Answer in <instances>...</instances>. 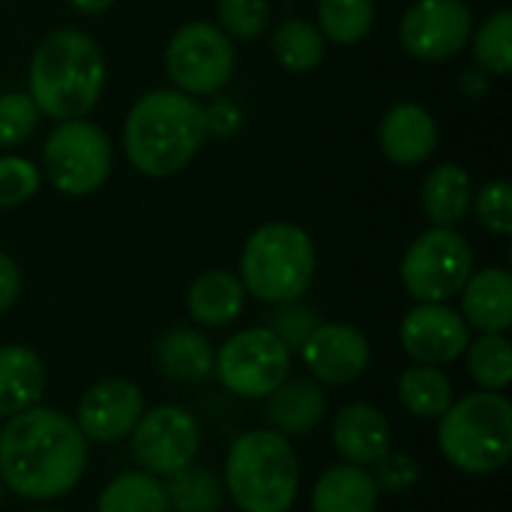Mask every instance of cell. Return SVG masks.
Instances as JSON below:
<instances>
[{
  "label": "cell",
  "mask_w": 512,
  "mask_h": 512,
  "mask_svg": "<svg viewBox=\"0 0 512 512\" xmlns=\"http://www.w3.org/2000/svg\"><path fill=\"white\" fill-rule=\"evenodd\" d=\"M87 468V438L72 417L33 405L0 429V480L24 501L69 495Z\"/></svg>",
  "instance_id": "cell-1"
},
{
  "label": "cell",
  "mask_w": 512,
  "mask_h": 512,
  "mask_svg": "<svg viewBox=\"0 0 512 512\" xmlns=\"http://www.w3.org/2000/svg\"><path fill=\"white\" fill-rule=\"evenodd\" d=\"M207 135L201 105L180 90L144 93L123 123V147L132 168L144 177L183 171Z\"/></svg>",
  "instance_id": "cell-2"
},
{
  "label": "cell",
  "mask_w": 512,
  "mask_h": 512,
  "mask_svg": "<svg viewBox=\"0 0 512 512\" xmlns=\"http://www.w3.org/2000/svg\"><path fill=\"white\" fill-rule=\"evenodd\" d=\"M27 87L39 114L75 120L105 90V57L87 33L69 27L54 30L33 51Z\"/></svg>",
  "instance_id": "cell-3"
},
{
  "label": "cell",
  "mask_w": 512,
  "mask_h": 512,
  "mask_svg": "<svg viewBox=\"0 0 512 512\" xmlns=\"http://www.w3.org/2000/svg\"><path fill=\"white\" fill-rule=\"evenodd\" d=\"M225 489L240 512H288L300 489L294 444L276 429L240 435L225 459Z\"/></svg>",
  "instance_id": "cell-4"
},
{
  "label": "cell",
  "mask_w": 512,
  "mask_h": 512,
  "mask_svg": "<svg viewBox=\"0 0 512 512\" xmlns=\"http://www.w3.org/2000/svg\"><path fill=\"white\" fill-rule=\"evenodd\" d=\"M438 420V447L453 468L483 477L510 462L512 402L504 393L477 390L453 399Z\"/></svg>",
  "instance_id": "cell-5"
},
{
  "label": "cell",
  "mask_w": 512,
  "mask_h": 512,
  "mask_svg": "<svg viewBox=\"0 0 512 512\" xmlns=\"http://www.w3.org/2000/svg\"><path fill=\"white\" fill-rule=\"evenodd\" d=\"M315 246L309 234L291 222L261 225L243 246L240 282L261 303H294L315 279Z\"/></svg>",
  "instance_id": "cell-6"
},
{
  "label": "cell",
  "mask_w": 512,
  "mask_h": 512,
  "mask_svg": "<svg viewBox=\"0 0 512 512\" xmlns=\"http://www.w3.org/2000/svg\"><path fill=\"white\" fill-rule=\"evenodd\" d=\"M291 351L270 327H249L234 333L213 357L219 384L243 399H267L288 381Z\"/></svg>",
  "instance_id": "cell-7"
},
{
  "label": "cell",
  "mask_w": 512,
  "mask_h": 512,
  "mask_svg": "<svg viewBox=\"0 0 512 512\" xmlns=\"http://www.w3.org/2000/svg\"><path fill=\"white\" fill-rule=\"evenodd\" d=\"M474 273V252L453 228L423 231L402 258L405 291L420 303H444L456 297Z\"/></svg>",
  "instance_id": "cell-8"
},
{
  "label": "cell",
  "mask_w": 512,
  "mask_h": 512,
  "mask_svg": "<svg viewBox=\"0 0 512 512\" xmlns=\"http://www.w3.org/2000/svg\"><path fill=\"white\" fill-rule=\"evenodd\" d=\"M42 162L63 195H90L111 174V141L90 120H63L45 138Z\"/></svg>",
  "instance_id": "cell-9"
},
{
  "label": "cell",
  "mask_w": 512,
  "mask_h": 512,
  "mask_svg": "<svg viewBox=\"0 0 512 512\" xmlns=\"http://www.w3.org/2000/svg\"><path fill=\"white\" fill-rule=\"evenodd\" d=\"M165 69L180 93H219L234 75V45L219 24L189 21L171 36L165 48Z\"/></svg>",
  "instance_id": "cell-10"
},
{
  "label": "cell",
  "mask_w": 512,
  "mask_h": 512,
  "mask_svg": "<svg viewBox=\"0 0 512 512\" xmlns=\"http://www.w3.org/2000/svg\"><path fill=\"white\" fill-rule=\"evenodd\" d=\"M129 444L141 471L153 477H171L198 459L201 429L186 408L159 405L141 414V420L129 435Z\"/></svg>",
  "instance_id": "cell-11"
},
{
  "label": "cell",
  "mask_w": 512,
  "mask_h": 512,
  "mask_svg": "<svg viewBox=\"0 0 512 512\" xmlns=\"http://www.w3.org/2000/svg\"><path fill=\"white\" fill-rule=\"evenodd\" d=\"M471 27L474 18L465 0H417L402 15L399 36L411 57L441 63L468 45Z\"/></svg>",
  "instance_id": "cell-12"
},
{
  "label": "cell",
  "mask_w": 512,
  "mask_h": 512,
  "mask_svg": "<svg viewBox=\"0 0 512 512\" xmlns=\"http://www.w3.org/2000/svg\"><path fill=\"white\" fill-rule=\"evenodd\" d=\"M402 348L414 363L447 366L456 363L471 345V327L462 312L447 303H420L402 318Z\"/></svg>",
  "instance_id": "cell-13"
},
{
  "label": "cell",
  "mask_w": 512,
  "mask_h": 512,
  "mask_svg": "<svg viewBox=\"0 0 512 512\" xmlns=\"http://www.w3.org/2000/svg\"><path fill=\"white\" fill-rule=\"evenodd\" d=\"M144 414V396L132 381L123 378H105L93 384L75 414V426L87 441L96 444H117L132 435L135 423Z\"/></svg>",
  "instance_id": "cell-14"
},
{
  "label": "cell",
  "mask_w": 512,
  "mask_h": 512,
  "mask_svg": "<svg viewBox=\"0 0 512 512\" xmlns=\"http://www.w3.org/2000/svg\"><path fill=\"white\" fill-rule=\"evenodd\" d=\"M300 357L306 369L315 375V381L339 387L357 381L369 369L372 348L357 327L330 321V324H318L309 333V339L300 348Z\"/></svg>",
  "instance_id": "cell-15"
},
{
  "label": "cell",
  "mask_w": 512,
  "mask_h": 512,
  "mask_svg": "<svg viewBox=\"0 0 512 512\" xmlns=\"http://www.w3.org/2000/svg\"><path fill=\"white\" fill-rule=\"evenodd\" d=\"M336 453L360 468H369L381 462L393 447V429L390 420L369 402H351L345 405L330 429Z\"/></svg>",
  "instance_id": "cell-16"
},
{
  "label": "cell",
  "mask_w": 512,
  "mask_h": 512,
  "mask_svg": "<svg viewBox=\"0 0 512 512\" xmlns=\"http://www.w3.org/2000/svg\"><path fill=\"white\" fill-rule=\"evenodd\" d=\"M438 147V126L417 102L393 105L381 120V150L396 165H420Z\"/></svg>",
  "instance_id": "cell-17"
},
{
  "label": "cell",
  "mask_w": 512,
  "mask_h": 512,
  "mask_svg": "<svg viewBox=\"0 0 512 512\" xmlns=\"http://www.w3.org/2000/svg\"><path fill=\"white\" fill-rule=\"evenodd\" d=\"M462 294V318L480 333H507L512 324V276L501 267L471 273Z\"/></svg>",
  "instance_id": "cell-18"
},
{
  "label": "cell",
  "mask_w": 512,
  "mask_h": 512,
  "mask_svg": "<svg viewBox=\"0 0 512 512\" xmlns=\"http://www.w3.org/2000/svg\"><path fill=\"white\" fill-rule=\"evenodd\" d=\"M378 483L369 468L342 462L327 468L312 489V512H375Z\"/></svg>",
  "instance_id": "cell-19"
},
{
  "label": "cell",
  "mask_w": 512,
  "mask_h": 512,
  "mask_svg": "<svg viewBox=\"0 0 512 512\" xmlns=\"http://www.w3.org/2000/svg\"><path fill=\"white\" fill-rule=\"evenodd\" d=\"M45 390V366L33 348H0V417H15L39 405Z\"/></svg>",
  "instance_id": "cell-20"
},
{
  "label": "cell",
  "mask_w": 512,
  "mask_h": 512,
  "mask_svg": "<svg viewBox=\"0 0 512 512\" xmlns=\"http://www.w3.org/2000/svg\"><path fill=\"white\" fill-rule=\"evenodd\" d=\"M267 405V420L279 435H306L312 432L327 411V396L318 381H285L279 384L270 396Z\"/></svg>",
  "instance_id": "cell-21"
},
{
  "label": "cell",
  "mask_w": 512,
  "mask_h": 512,
  "mask_svg": "<svg viewBox=\"0 0 512 512\" xmlns=\"http://www.w3.org/2000/svg\"><path fill=\"white\" fill-rule=\"evenodd\" d=\"M246 303V288L240 276L228 270H207L201 273L186 294V306L195 324L204 327H225L240 318Z\"/></svg>",
  "instance_id": "cell-22"
},
{
  "label": "cell",
  "mask_w": 512,
  "mask_h": 512,
  "mask_svg": "<svg viewBox=\"0 0 512 512\" xmlns=\"http://www.w3.org/2000/svg\"><path fill=\"white\" fill-rule=\"evenodd\" d=\"M471 198V177L465 174V168L453 162H441L438 168H432L420 189L423 213L429 216L432 228H456L468 216Z\"/></svg>",
  "instance_id": "cell-23"
},
{
  "label": "cell",
  "mask_w": 512,
  "mask_h": 512,
  "mask_svg": "<svg viewBox=\"0 0 512 512\" xmlns=\"http://www.w3.org/2000/svg\"><path fill=\"white\" fill-rule=\"evenodd\" d=\"M213 357H216V351L207 342V336H201L198 330H189V327L168 330L156 342V366L171 381H183V384L204 381L207 375H213Z\"/></svg>",
  "instance_id": "cell-24"
},
{
  "label": "cell",
  "mask_w": 512,
  "mask_h": 512,
  "mask_svg": "<svg viewBox=\"0 0 512 512\" xmlns=\"http://www.w3.org/2000/svg\"><path fill=\"white\" fill-rule=\"evenodd\" d=\"M399 402L420 420H438L453 405V381L441 372V366L414 363L399 378Z\"/></svg>",
  "instance_id": "cell-25"
},
{
  "label": "cell",
  "mask_w": 512,
  "mask_h": 512,
  "mask_svg": "<svg viewBox=\"0 0 512 512\" xmlns=\"http://www.w3.org/2000/svg\"><path fill=\"white\" fill-rule=\"evenodd\" d=\"M96 512H171V507L159 477L147 471H123L102 489Z\"/></svg>",
  "instance_id": "cell-26"
},
{
  "label": "cell",
  "mask_w": 512,
  "mask_h": 512,
  "mask_svg": "<svg viewBox=\"0 0 512 512\" xmlns=\"http://www.w3.org/2000/svg\"><path fill=\"white\" fill-rule=\"evenodd\" d=\"M168 507L174 512H219L225 501V486L210 468H198L195 462L165 483Z\"/></svg>",
  "instance_id": "cell-27"
},
{
  "label": "cell",
  "mask_w": 512,
  "mask_h": 512,
  "mask_svg": "<svg viewBox=\"0 0 512 512\" xmlns=\"http://www.w3.org/2000/svg\"><path fill=\"white\" fill-rule=\"evenodd\" d=\"M273 54L288 72H312L324 60V36L303 18H288L273 30Z\"/></svg>",
  "instance_id": "cell-28"
},
{
  "label": "cell",
  "mask_w": 512,
  "mask_h": 512,
  "mask_svg": "<svg viewBox=\"0 0 512 512\" xmlns=\"http://www.w3.org/2000/svg\"><path fill=\"white\" fill-rule=\"evenodd\" d=\"M375 24L372 0H318V30L336 45H354Z\"/></svg>",
  "instance_id": "cell-29"
},
{
  "label": "cell",
  "mask_w": 512,
  "mask_h": 512,
  "mask_svg": "<svg viewBox=\"0 0 512 512\" xmlns=\"http://www.w3.org/2000/svg\"><path fill=\"white\" fill-rule=\"evenodd\" d=\"M468 372L483 390L504 393L512 381V345L504 333H483L468 345Z\"/></svg>",
  "instance_id": "cell-30"
},
{
  "label": "cell",
  "mask_w": 512,
  "mask_h": 512,
  "mask_svg": "<svg viewBox=\"0 0 512 512\" xmlns=\"http://www.w3.org/2000/svg\"><path fill=\"white\" fill-rule=\"evenodd\" d=\"M474 57L492 75H510L512 69V12L489 15L474 36Z\"/></svg>",
  "instance_id": "cell-31"
},
{
  "label": "cell",
  "mask_w": 512,
  "mask_h": 512,
  "mask_svg": "<svg viewBox=\"0 0 512 512\" xmlns=\"http://www.w3.org/2000/svg\"><path fill=\"white\" fill-rule=\"evenodd\" d=\"M219 24L237 39H255L270 24V0H219Z\"/></svg>",
  "instance_id": "cell-32"
},
{
  "label": "cell",
  "mask_w": 512,
  "mask_h": 512,
  "mask_svg": "<svg viewBox=\"0 0 512 512\" xmlns=\"http://www.w3.org/2000/svg\"><path fill=\"white\" fill-rule=\"evenodd\" d=\"M36 120L39 108L33 105L30 93H0V147L21 144L36 129Z\"/></svg>",
  "instance_id": "cell-33"
},
{
  "label": "cell",
  "mask_w": 512,
  "mask_h": 512,
  "mask_svg": "<svg viewBox=\"0 0 512 512\" xmlns=\"http://www.w3.org/2000/svg\"><path fill=\"white\" fill-rule=\"evenodd\" d=\"M39 189V168L24 156H0V207H18Z\"/></svg>",
  "instance_id": "cell-34"
},
{
  "label": "cell",
  "mask_w": 512,
  "mask_h": 512,
  "mask_svg": "<svg viewBox=\"0 0 512 512\" xmlns=\"http://www.w3.org/2000/svg\"><path fill=\"white\" fill-rule=\"evenodd\" d=\"M477 219L492 234H512V189L507 180H489L474 201Z\"/></svg>",
  "instance_id": "cell-35"
},
{
  "label": "cell",
  "mask_w": 512,
  "mask_h": 512,
  "mask_svg": "<svg viewBox=\"0 0 512 512\" xmlns=\"http://www.w3.org/2000/svg\"><path fill=\"white\" fill-rule=\"evenodd\" d=\"M318 315L309 306H300V300L294 303H279V309L270 318V330L285 342V348L294 354L303 348V342L309 339V333L318 327Z\"/></svg>",
  "instance_id": "cell-36"
},
{
  "label": "cell",
  "mask_w": 512,
  "mask_h": 512,
  "mask_svg": "<svg viewBox=\"0 0 512 512\" xmlns=\"http://www.w3.org/2000/svg\"><path fill=\"white\" fill-rule=\"evenodd\" d=\"M375 483H378V492H393V495H402L408 492L414 483H417V462L405 453H387L381 462H375Z\"/></svg>",
  "instance_id": "cell-37"
},
{
  "label": "cell",
  "mask_w": 512,
  "mask_h": 512,
  "mask_svg": "<svg viewBox=\"0 0 512 512\" xmlns=\"http://www.w3.org/2000/svg\"><path fill=\"white\" fill-rule=\"evenodd\" d=\"M18 294H21V270L6 252H0V315L15 306Z\"/></svg>",
  "instance_id": "cell-38"
},
{
  "label": "cell",
  "mask_w": 512,
  "mask_h": 512,
  "mask_svg": "<svg viewBox=\"0 0 512 512\" xmlns=\"http://www.w3.org/2000/svg\"><path fill=\"white\" fill-rule=\"evenodd\" d=\"M69 6H72L75 12H84V15H99V12L111 9L114 0H69Z\"/></svg>",
  "instance_id": "cell-39"
},
{
  "label": "cell",
  "mask_w": 512,
  "mask_h": 512,
  "mask_svg": "<svg viewBox=\"0 0 512 512\" xmlns=\"http://www.w3.org/2000/svg\"><path fill=\"white\" fill-rule=\"evenodd\" d=\"M0 504H3V480H0Z\"/></svg>",
  "instance_id": "cell-40"
},
{
  "label": "cell",
  "mask_w": 512,
  "mask_h": 512,
  "mask_svg": "<svg viewBox=\"0 0 512 512\" xmlns=\"http://www.w3.org/2000/svg\"><path fill=\"white\" fill-rule=\"evenodd\" d=\"M39 512H51V510H39Z\"/></svg>",
  "instance_id": "cell-41"
}]
</instances>
